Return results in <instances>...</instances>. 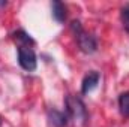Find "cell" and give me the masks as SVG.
Instances as JSON below:
<instances>
[{
	"label": "cell",
	"mask_w": 129,
	"mask_h": 127,
	"mask_svg": "<svg viewBox=\"0 0 129 127\" xmlns=\"http://www.w3.org/2000/svg\"><path fill=\"white\" fill-rule=\"evenodd\" d=\"M66 111L71 120H74L75 123L80 124H86L89 120V114L86 109V105L83 103V100L80 97L75 96H68L66 97Z\"/></svg>",
	"instance_id": "cell-1"
},
{
	"label": "cell",
	"mask_w": 129,
	"mask_h": 127,
	"mask_svg": "<svg viewBox=\"0 0 129 127\" xmlns=\"http://www.w3.org/2000/svg\"><path fill=\"white\" fill-rule=\"evenodd\" d=\"M71 27H72V30L77 34V40H78V45H80L81 51L86 52V54H93L98 48V42H96V39H95V36L87 34L81 29V26H80L78 21H72Z\"/></svg>",
	"instance_id": "cell-2"
},
{
	"label": "cell",
	"mask_w": 129,
	"mask_h": 127,
	"mask_svg": "<svg viewBox=\"0 0 129 127\" xmlns=\"http://www.w3.org/2000/svg\"><path fill=\"white\" fill-rule=\"evenodd\" d=\"M18 63L24 70L32 72L36 69V54L33 52V49L30 46H20L18 48Z\"/></svg>",
	"instance_id": "cell-3"
},
{
	"label": "cell",
	"mask_w": 129,
	"mask_h": 127,
	"mask_svg": "<svg viewBox=\"0 0 129 127\" xmlns=\"http://www.w3.org/2000/svg\"><path fill=\"white\" fill-rule=\"evenodd\" d=\"M99 78H101L99 72H96V70L89 72V73L84 76V79H83V84H81V93H83V94H87V93H90L92 90H95L96 85H98V82H99Z\"/></svg>",
	"instance_id": "cell-4"
},
{
	"label": "cell",
	"mask_w": 129,
	"mask_h": 127,
	"mask_svg": "<svg viewBox=\"0 0 129 127\" xmlns=\"http://www.w3.org/2000/svg\"><path fill=\"white\" fill-rule=\"evenodd\" d=\"M48 123L53 127H64L68 124V115L57 109H50L48 111Z\"/></svg>",
	"instance_id": "cell-5"
},
{
	"label": "cell",
	"mask_w": 129,
	"mask_h": 127,
	"mask_svg": "<svg viewBox=\"0 0 129 127\" xmlns=\"http://www.w3.org/2000/svg\"><path fill=\"white\" fill-rule=\"evenodd\" d=\"M51 11H53V17H54L56 21L63 23L66 20V8H64V5L62 2H57V0L51 3Z\"/></svg>",
	"instance_id": "cell-6"
},
{
	"label": "cell",
	"mask_w": 129,
	"mask_h": 127,
	"mask_svg": "<svg viewBox=\"0 0 129 127\" xmlns=\"http://www.w3.org/2000/svg\"><path fill=\"white\" fill-rule=\"evenodd\" d=\"M119 108H120L122 115L129 117V91L128 93H123L119 97Z\"/></svg>",
	"instance_id": "cell-7"
},
{
	"label": "cell",
	"mask_w": 129,
	"mask_h": 127,
	"mask_svg": "<svg viewBox=\"0 0 129 127\" xmlns=\"http://www.w3.org/2000/svg\"><path fill=\"white\" fill-rule=\"evenodd\" d=\"M15 39H17V40H20V42H23V45H21V46H30V45L35 43V42H33V39L30 37V34H27V33L23 32V30H20V32L15 33Z\"/></svg>",
	"instance_id": "cell-8"
},
{
	"label": "cell",
	"mask_w": 129,
	"mask_h": 127,
	"mask_svg": "<svg viewBox=\"0 0 129 127\" xmlns=\"http://www.w3.org/2000/svg\"><path fill=\"white\" fill-rule=\"evenodd\" d=\"M122 23H123L125 30L129 33V5H126L122 9Z\"/></svg>",
	"instance_id": "cell-9"
}]
</instances>
